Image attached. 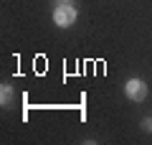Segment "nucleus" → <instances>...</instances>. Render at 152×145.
Instances as JSON below:
<instances>
[{
    "label": "nucleus",
    "mask_w": 152,
    "mask_h": 145,
    "mask_svg": "<svg viewBox=\"0 0 152 145\" xmlns=\"http://www.w3.org/2000/svg\"><path fill=\"white\" fill-rule=\"evenodd\" d=\"M53 21H56V26L69 28L71 23L76 21V8H74V5H56V10H53Z\"/></svg>",
    "instance_id": "nucleus-1"
},
{
    "label": "nucleus",
    "mask_w": 152,
    "mask_h": 145,
    "mask_svg": "<svg viewBox=\"0 0 152 145\" xmlns=\"http://www.w3.org/2000/svg\"><path fill=\"white\" fill-rule=\"evenodd\" d=\"M124 92H127V97L129 99H134V102H142L147 97V84L142 79H129L127 81V87H124Z\"/></svg>",
    "instance_id": "nucleus-2"
},
{
    "label": "nucleus",
    "mask_w": 152,
    "mask_h": 145,
    "mask_svg": "<svg viewBox=\"0 0 152 145\" xmlns=\"http://www.w3.org/2000/svg\"><path fill=\"white\" fill-rule=\"evenodd\" d=\"M10 97H13V89H10V87H5V84H3V87H0V102L5 104L8 99H10Z\"/></svg>",
    "instance_id": "nucleus-3"
},
{
    "label": "nucleus",
    "mask_w": 152,
    "mask_h": 145,
    "mask_svg": "<svg viewBox=\"0 0 152 145\" xmlns=\"http://www.w3.org/2000/svg\"><path fill=\"white\" fill-rule=\"evenodd\" d=\"M142 127H145L147 132H152V117H145V120H142Z\"/></svg>",
    "instance_id": "nucleus-4"
},
{
    "label": "nucleus",
    "mask_w": 152,
    "mask_h": 145,
    "mask_svg": "<svg viewBox=\"0 0 152 145\" xmlns=\"http://www.w3.org/2000/svg\"><path fill=\"white\" fill-rule=\"evenodd\" d=\"M56 5H74V0H56Z\"/></svg>",
    "instance_id": "nucleus-5"
}]
</instances>
